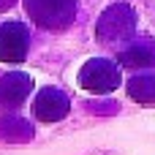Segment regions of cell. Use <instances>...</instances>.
Segmentation results:
<instances>
[{
	"label": "cell",
	"instance_id": "6da1fadb",
	"mask_svg": "<svg viewBox=\"0 0 155 155\" xmlns=\"http://www.w3.org/2000/svg\"><path fill=\"white\" fill-rule=\"evenodd\" d=\"M134 33H136V14L125 3L109 5L95 25V38L101 44H125L131 41Z\"/></svg>",
	"mask_w": 155,
	"mask_h": 155
},
{
	"label": "cell",
	"instance_id": "7a4b0ae2",
	"mask_svg": "<svg viewBox=\"0 0 155 155\" xmlns=\"http://www.w3.org/2000/svg\"><path fill=\"white\" fill-rule=\"evenodd\" d=\"M30 19L46 30H65L76 16V0H25Z\"/></svg>",
	"mask_w": 155,
	"mask_h": 155
},
{
	"label": "cell",
	"instance_id": "3957f363",
	"mask_svg": "<svg viewBox=\"0 0 155 155\" xmlns=\"http://www.w3.org/2000/svg\"><path fill=\"white\" fill-rule=\"evenodd\" d=\"M120 82H123L120 68L106 57H93L79 71V87L87 93H95V95H106V93L117 90Z\"/></svg>",
	"mask_w": 155,
	"mask_h": 155
},
{
	"label": "cell",
	"instance_id": "277c9868",
	"mask_svg": "<svg viewBox=\"0 0 155 155\" xmlns=\"http://www.w3.org/2000/svg\"><path fill=\"white\" fill-rule=\"evenodd\" d=\"M30 49V33L19 19L0 25V60L3 63H22Z\"/></svg>",
	"mask_w": 155,
	"mask_h": 155
},
{
	"label": "cell",
	"instance_id": "5b68a950",
	"mask_svg": "<svg viewBox=\"0 0 155 155\" xmlns=\"http://www.w3.org/2000/svg\"><path fill=\"white\" fill-rule=\"evenodd\" d=\"M71 112V98L57 87H44L33 101V114L41 123H57Z\"/></svg>",
	"mask_w": 155,
	"mask_h": 155
},
{
	"label": "cell",
	"instance_id": "8992f818",
	"mask_svg": "<svg viewBox=\"0 0 155 155\" xmlns=\"http://www.w3.org/2000/svg\"><path fill=\"white\" fill-rule=\"evenodd\" d=\"M30 90H33V79L22 71H11L0 79V104L5 109H14L30 95Z\"/></svg>",
	"mask_w": 155,
	"mask_h": 155
},
{
	"label": "cell",
	"instance_id": "52a82bcc",
	"mask_svg": "<svg viewBox=\"0 0 155 155\" xmlns=\"http://www.w3.org/2000/svg\"><path fill=\"white\" fill-rule=\"evenodd\" d=\"M120 65L125 68H153L155 65V41H136L120 52Z\"/></svg>",
	"mask_w": 155,
	"mask_h": 155
},
{
	"label": "cell",
	"instance_id": "ba28073f",
	"mask_svg": "<svg viewBox=\"0 0 155 155\" xmlns=\"http://www.w3.org/2000/svg\"><path fill=\"white\" fill-rule=\"evenodd\" d=\"M0 139L11 142V144H19V142L25 144L33 139V125L19 114H5V117H0Z\"/></svg>",
	"mask_w": 155,
	"mask_h": 155
},
{
	"label": "cell",
	"instance_id": "9c48e42d",
	"mask_svg": "<svg viewBox=\"0 0 155 155\" xmlns=\"http://www.w3.org/2000/svg\"><path fill=\"white\" fill-rule=\"evenodd\" d=\"M128 95L136 104H155V74H139L128 79Z\"/></svg>",
	"mask_w": 155,
	"mask_h": 155
},
{
	"label": "cell",
	"instance_id": "30bf717a",
	"mask_svg": "<svg viewBox=\"0 0 155 155\" xmlns=\"http://www.w3.org/2000/svg\"><path fill=\"white\" fill-rule=\"evenodd\" d=\"M14 3H16V0H0V11H8Z\"/></svg>",
	"mask_w": 155,
	"mask_h": 155
}]
</instances>
